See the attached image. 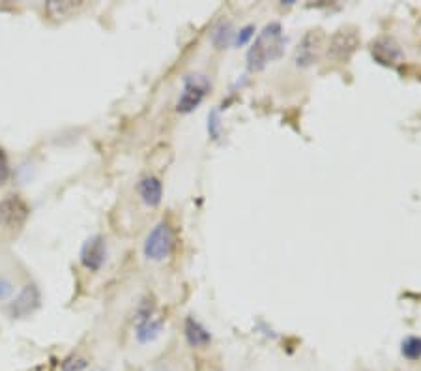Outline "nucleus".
I'll use <instances>...</instances> for the list:
<instances>
[{
  "label": "nucleus",
  "mask_w": 421,
  "mask_h": 371,
  "mask_svg": "<svg viewBox=\"0 0 421 371\" xmlns=\"http://www.w3.org/2000/svg\"><path fill=\"white\" fill-rule=\"evenodd\" d=\"M359 47V36L356 28H339L330 40L328 45V57H332L337 62L348 60L352 53Z\"/></svg>",
  "instance_id": "39448f33"
},
{
  "label": "nucleus",
  "mask_w": 421,
  "mask_h": 371,
  "mask_svg": "<svg viewBox=\"0 0 421 371\" xmlns=\"http://www.w3.org/2000/svg\"><path fill=\"white\" fill-rule=\"evenodd\" d=\"M253 36H255V27H253V25H248V27L240 28V30L236 32V36H234V42L232 43L240 47V45H246Z\"/></svg>",
  "instance_id": "dca6fc26"
},
{
  "label": "nucleus",
  "mask_w": 421,
  "mask_h": 371,
  "mask_svg": "<svg viewBox=\"0 0 421 371\" xmlns=\"http://www.w3.org/2000/svg\"><path fill=\"white\" fill-rule=\"evenodd\" d=\"M81 4H75V2H69V0H66V2H57V0H51L47 4V11L51 13L53 17H57V19H60V17H68L71 16L77 8H79Z\"/></svg>",
  "instance_id": "2eb2a0df"
},
{
  "label": "nucleus",
  "mask_w": 421,
  "mask_h": 371,
  "mask_svg": "<svg viewBox=\"0 0 421 371\" xmlns=\"http://www.w3.org/2000/svg\"><path fill=\"white\" fill-rule=\"evenodd\" d=\"M219 113L217 111H212L210 115H208V132H210V135L214 139L219 137Z\"/></svg>",
  "instance_id": "a211bd4d"
},
{
  "label": "nucleus",
  "mask_w": 421,
  "mask_h": 371,
  "mask_svg": "<svg viewBox=\"0 0 421 371\" xmlns=\"http://www.w3.org/2000/svg\"><path fill=\"white\" fill-rule=\"evenodd\" d=\"M184 334H185V340H188V343H190L191 347H206V345L212 341L210 332H208V330H206L204 326H202L199 321H195L193 317L185 319Z\"/></svg>",
  "instance_id": "1a4fd4ad"
},
{
  "label": "nucleus",
  "mask_w": 421,
  "mask_h": 371,
  "mask_svg": "<svg viewBox=\"0 0 421 371\" xmlns=\"http://www.w3.org/2000/svg\"><path fill=\"white\" fill-rule=\"evenodd\" d=\"M400 353L408 360H420L421 358V338L417 336H408L400 343Z\"/></svg>",
  "instance_id": "4468645a"
},
{
  "label": "nucleus",
  "mask_w": 421,
  "mask_h": 371,
  "mask_svg": "<svg viewBox=\"0 0 421 371\" xmlns=\"http://www.w3.org/2000/svg\"><path fill=\"white\" fill-rule=\"evenodd\" d=\"M8 176H10V164H8L4 150L0 149V186L8 181Z\"/></svg>",
  "instance_id": "aec40b11"
},
{
  "label": "nucleus",
  "mask_w": 421,
  "mask_h": 371,
  "mask_svg": "<svg viewBox=\"0 0 421 371\" xmlns=\"http://www.w3.org/2000/svg\"><path fill=\"white\" fill-rule=\"evenodd\" d=\"M86 367V360L84 358H68V360L62 362V371H83Z\"/></svg>",
  "instance_id": "f3484780"
},
{
  "label": "nucleus",
  "mask_w": 421,
  "mask_h": 371,
  "mask_svg": "<svg viewBox=\"0 0 421 371\" xmlns=\"http://www.w3.org/2000/svg\"><path fill=\"white\" fill-rule=\"evenodd\" d=\"M322 47H324V32L322 30H309L306 36L301 38L296 49L294 62L298 68H309L316 60L321 59Z\"/></svg>",
  "instance_id": "20e7f679"
},
{
  "label": "nucleus",
  "mask_w": 421,
  "mask_h": 371,
  "mask_svg": "<svg viewBox=\"0 0 421 371\" xmlns=\"http://www.w3.org/2000/svg\"><path fill=\"white\" fill-rule=\"evenodd\" d=\"M107 255V246L103 236H92L84 242L83 249H81V263L84 268L96 272L100 270L103 261Z\"/></svg>",
  "instance_id": "0eeeda50"
},
{
  "label": "nucleus",
  "mask_w": 421,
  "mask_h": 371,
  "mask_svg": "<svg viewBox=\"0 0 421 371\" xmlns=\"http://www.w3.org/2000/svg\"><path fill=\"white\" fill-rule=\"evenodd\" d=\"M139 193L148 207H158L161 202V195H163V186L156 176H146L139 184Z\"/></svg>",
  "instance_id": "9d476101"
},
{
  "label": "nucleus",
  "mask_w": 421,
  "mask_h": 371,
  "mask_svg": "<svg viewBox=\"0 0 421 371\" xmlns=\"http://www.w3.org/2000/svg\"><path fill=\"white\" fill-rule=\"evenodd\" d=\"M30 208L19 195H8L0 201V225L4 229H19L25 225Z\"/></svg>",
  "instance_id": "7ed1b4c3"
},
{
  "label": "nucleus",
  "mask_w": 421,
  "mask_h": 371,
  "mask_svg": "<svg viewBox=\"0 0 421 371\" xmlns=\"http://www.w3.org/2000/svg\"><path fill=\"white\" fill-rule=\"evenodd\" d=\"M373 55L382 64H391L403 57L399 45L391 38H380L379 42L373 43Z\"/></svg>",
  "instance_id": "9b49d317"
},
{
  "label": "nucleus",
  "mask_w": 421,
  "mask_h": 371,
  "mask_svg": "<svg viewBox=\"0 0 421 371\" xmlns=\"http://www.w3.org/2000/svg\"><path fill=\"white\" fill-rule=\"evenodd\" d=\"M159 332H161V323H159V321H154L152 317L139 321L137 338L141 343H148V341L156 340Z\"/></svg>",
  "instance_id": "ddd939ff"
},
{
  "label": "nucleus",
  "mask_w": 421,
  "mask_h": 371,
  "mask_svg": "<svg viewBox=\"0 0 421 371\" xmlns=\"http://www.w3.org/2000/svg\"><path fill=\"white\" fill-rule=\"evenodd\" d=\"M13 295V283L6 276L0 274V300H6Z\"/></svg>",
  "instance_id": "6ab92c4d"
},
{
  "label": "nucleus",
  "mask_w": 421,
  "mask_h": 371,
  "mask_svg": "<svg viewBox=\"0 0 421 371\" xmlns=\"http://www.w3.org/2000/svg\"><path fill=\"white\" fill-rule=\"evenodd\" d=\"M234 42V30H232L231 21H219L212 30V43L217 49H225L226 45H231Z\"/></svg>",
  "instance_id": "f8f14e48"
},
{
  "label": "nucleus",
  "mask_w": 421,
  "mask_h": 371,
  "mask_svg": "<svg viewBox=\"0 0 421 371\" xmlns=\"http://www.w3.org/2000/svg\"><path fill=\"white\" fill-rule=\"evenodd\" d=\"M92 371H105V370H92Z\"/></svg>",
  "instance_id": "412c9836"
},
{
  "label": "nucleus",
  "mask_w": 421,
  "mask_h": 371,
  "mask_svg": "<svg viewBox=\"0 0 421 371\" xmlns=\"http://www.w3.org/2000/svg\"><path fill=\"white\" fill-rule=\"evenodd\" d=\"M210 85L202 75H188L184 81V92L178 100V113H191L199 107Z\"/></svg>",
  "instance_id": "423d86ee"
},
{
  "label": "nucleus",
  "mask_w": 421,
  "mask_h": 371,
  "mask_svg": "<svg viewBox=\"0 0 421 371\" xmlns=\"http://www.w3.org/2000/svg\"><path fill=\"white\" fill-rule=\"evenodd\" d=\"M284 49V36L281 23H270L258 34L255 43L248 51V68L251 72H260L266 64L279 59Z\"/></svg>",
  "instance_id": "f257e3e1"
},
{
  "label": "nucleus",
  "mask_w": 421,
  "mask_h": 371,
  "mask_svg": "<svg viewBox=\"0 0 421 371\" xmlns=\"http://www.w3.org/2000/svg\"><path fill=\"white\" fill-rule=\"evenodd\" d=\"M173 244L174 236L171 227L167 223H158L150 231L146 242H144V255L152 261H163L173 251Z\"/></svg>",
  "instance_id": "f03ea898"
},
{
  "label": "nucleus",
  "mask_w": 421,
  "mask_h": 371,
  "mask_svg": "<svg viewBox=\"0 0 421 371\" xmlns=\"http://www.w3.org/2000/svg\"><path fill=\"white\" fill-rule=\"evenodd\" d=\"M38 306H40V292L34 285H27L16 298V302L11 304L10 312L13 317H27Z\"/></svg>",
  "instance_id": "6e6552de"
}]
</instances>
